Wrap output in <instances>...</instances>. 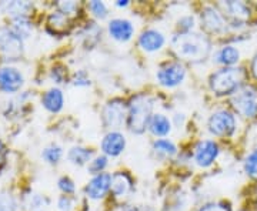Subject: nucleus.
Wrapping results in <instances>:
<instances>
[{"label":"nucleus","mask_w":257,"mask_h":211,"mask_svg":"<svg viewBox=\"0 0 257 211\" xmlns=\"http://www.w3.org/2000/svg\"><path fill=\"white\" fill-rule=\"evenodd\" d=\"M152 150L159 158H170V157H175L177 154V147L169 138H157V140H155Z\"/></svg>","instance_id":"nucleus-22"},{"label":"nucleus","mask_w":257,"mask_h":211,"mask_svg":"<svg viewBox=\"0 0 257 211\" xmlns=\"http://www.w3.org/2000/svg\"><path fill=\"white\" fill-rule=\"evenodd\" d=\"M219 153H220V148L214 140H200L194 147L193 158L199 167L207 168L217 160Z\"/></svg>","instance_id":"nucleus-9"},{"label":"nucleus","mask_w":257,"mask_h":211,"mask_svg":"<svg viewBox=\"0 0 257 211\" xmlns=\"http://www.w3.org/2000/svg\"><path fill=\"white\" fill-rule=\"evenodd\" d=\"M62 156H63V150H62V147H59L57 144L47 146L42 153V157L46 160L49 164H57L62 160Z\"/></svg>","instance_id":"nucleus-26"},{"label":"nucleus","mask_w":257,"mask_h":211,"mask_svg":"<svg viewBox=\"0 0 257 211\" xmlns=\"http://www.w3.org/2000/svg\"><path fill=\"white\" fill-rule=\"evenodd\" d=\"M127 120V106L121 99H111L106 103L101 110L103 126L110 131H119V129Z\"/></svg>","instance_id":"nucleus-4"},{"label":"nucleus","mask_w":257,"mask_h":211,"mask_svg":"<svg viewBox=\"0 0 257 211\" xmlns=\"http://www.w3.org/2000/svg\"><path fill=\"white\" fill-rule=\"evenodd\" d=\"M247 73L243 67H221L211 73L209 79L210 90L216 96H231L241 90V86L246 82Z\"/></svg>","instance_id":"nucleus-2"},{"label":"nucleus","mask_w":257,"mask_h":211,"mask_svg":"<svg viewBox=\"0 0 257 211\" xmlns=\"http://www.w3.org/2000/svg\"><path fill=\"white\" fill-rule=\"evenodd\" d=\"M172 50L179 59L197 63L210 55L211 43L209 37L202 33H177L172 39Z\"/></svg>","instance_id":"nucleus-1"},{"label":"nucleus","mask_w":257,"mask_h":211,"mask_svg":"<svg viewBox=\"0 0 257 211\" xmlns=\"http://www.w3.org/2000/svg\"><path fill=\"white\" fill-rule=\"evenodd\" d=\"M25 77L22 72L13 66L0 67V90L5 93H16L22 89Z\"/></svg>","instance_id":"nucleus-11"},{"label":"nucleus","mask_w":257,"mask_h":211,"mask_svg":"<svg viewBox=\"0 0 257 211\" xmlns=\"http://www.w3.org/2000/svg\"><path fill=\"white\" fill-rule=\"evenodd\" d=\"M100 148L104 156L119 157L126 148V137L120 131H109L101 140Z\"/></svg>","instance_id":"nucleus-13"},{"label":"nucleus","mask_w":257,"mask_h":211,"mask_svg":"<svg viewBox=\"0 0 257 211\" xmlns=\"http://www.w3.org/2000/svg\"><path fill=\"white\" fill-rule=\"evenodd\" d=\"M49 28L53 29L55 33H64L67 28H69V16L62 13L60 10L50 13L49 20H47Z\"/></svg>","instance_id":"nucleus-24"},{"label":"nucleus","mask_w":257,"mask_h":211,"mask_svg":"<svg viewBox=\"0 0 257 211\" xmlns=\"http://www.w3.org/2000/svg\"><path fill=\"white\" fill-rule=\"evenodd\" d=\"M221 6L234 25L246 23L250 18V9L243 2H226V3H221Z\"/></svg>","instance_id":"nucleus-17"},{"label":"nucleus","mask_w":257,"mask_h":211,"mask_svg":"<svg viewBox=\"0 0 257 211\" xmlns=\"http://www.w3.org/2000/svg\"><path fill=\"white\" fill-rule=\"evenodd\" d=\"M116 6H117V8H126V6H128V0H119V2L116 3Z\"/></svg>","instance_id":"nucleus-41"},{"label":"nucleus","mask_w":257,"mask_h":211,"mask_svg":"<svg viewBox=\"0 0 257 211\" xmlns=\"http://www.w3.org/2000/svg\"><path fill=\"white\" fill-rule=\"evenodd\" d=\"M186 74L187 72L182 62H169L157 70L156 79L166 89H175L184 82Z\"/></svg>","instance_id":"nucleus-6"},{"label":"nucleus","mask_w":257,"mask_h":211,"mask_svg":"<svg viewBox=\"0 0 257 211\" xmlns=\"http://www.w3.org/2000/svg\"><path fill=\"white\" fill-rule=\"evenodd\" d=\"M47 204H49V200L46 197L40 195V194H30L26 200V207L29 210L32 211H39L42 208H45Z\"/></svg>","instance_id":"nucleus-28"},{"label":"nucleus","mask_w":257,"mask_h":211,"mask_svg":"<svg viewBox=\"0 0 257 211\" xmlns=\"http://www.w3.org/2000/svg\"><path fill=\"white\" fill-rule=\"evenodd\" d=\"M194 25H196L194 16L186 15V16H182L177 20V30H179V33H190L194 28Z\"/></svg>","instance_id":"nucleus-31"},{"label":"nucleus","mask_w":257,"mask_h":211,"mask_svg":"<svg viewBox=\"0 0 257 211\" xmlns=\"http://www.w3.org/2000/svg\"><path fill=\"white\" fill-rule=\"evenodd\" d=\"M0 53L6 60H16L23 53V39L9 26L0 28Z\"/></svg>","instance_id":"nucleus-8"},{"label":"nucleus","mask_w":257,"mask_h":211,"mask_svg":"<svg viewBox=\"0 0 257 211\" xmlns=\"http://www.w3.org/2000/svg\"><path fill=\"white\" fill-rule=\"evenodd\" d=\"M52 79L55 80L56 83H63L64 77H66V70H63V69H60V67H56V69H53L52 70Z\"/></svg>","instance_id":"nucleus-38"},{"label":"nucleus","mask_w":257,"mask_h":211,"mask_svg":"<svg viewBox=\"0 0 257 211\" xmlns=\"http://www.w3.org/2000/svg\"><path fill=\"white\" fill-rule=\"evenodd\" d=\"M200 22H202V28L213 35H219L226 30L224 16L214 6L203 8L202 13H200Z\"/></svg>","instance_id":"nucleus-10"},{"label":"nucleus","mask_w":257,"mask_h":211,"mask_svg":"<svg viewBox=\"0 0 257 211\" xmlns=\"http://www.w3.org/2000/svg\"><path fill=\"white\" fill-rule=\"evenodd\" d=\"M153 107L155 101L149 94L140 93L132 97L127 104V126L132 133L143 134L146 131L153 116Z\"/></svg>","instance_id":"nucleus-3"},{"label":"nucleus","mask_w":257,"mask_h":211,"mask_svg":"<svg viewBox=\"0 0 257 211\" xmlns=\"http://www.w3.org/2000/svg\"><path fill=\"white\" fill-rule=\"evenodd\" d=\"M121 211H142V208L139 205H135V204H126V205H123Z\"/></svg>","instance_id":"nucleus-39"},{"label":"nucleus","mask_w":257,"mask_h":211,"mask_svg":"<svg viewBox=\"0 0 257 211\" xmlns=\"http://www.w3.org/2000/svg\"><path fill=\"white\" fill-rule=\"evenodd\" d=\"M111 174L101 173V174L93 175L92 180L84 187V193L90 200H101L106 197V194L110 191Z\"/></svg>","instance_id":"nucleus-12"},{"label":"nucleus","mask_w":257,"mask_h":211,"mask_svg":"<svg viewBox=\"0 0 257 211\" xmlns=\"http://www.w3.org/2000/svg\"><path fill=\"white\" fill-rule=\"evenodd\" d=\"M207 129L216 137H230L236 131V119L229 110L214 111L209 117Z\"/></svg>","instance_id":"nucleus-5"},{"label":"nucleus","mask_w":257,"mask_h":211,"mask_svg":"<svg viewBox=\"0 0 257 211\" xmlns=\"http://www.w3.org/2000/svg\"><path fill=\"white\" fill-rule=\"evenodd\" d=\"M147 129L156 137H166L172 131V121L162 113H153Z\"/></svg>","instance_id":"nucleus-19"},{"label":"nucleus","mask_w":257,"mask_h":211,"mask_svg":"<svg viewBox=\"0 0 257 211\" xmlns=\"http://www.w3.org/2000/svg\"><path fill=\"white\" fill-rule=\"evenodd\" d=\"M197 211H231V207H230L229 202L213 201V202H207V204L202 205V207H200Z\"/></svg>","instance_id":"nucleus-34"},{"label":"nucleus","mask_w":257,"mask_h":211,"mask_svg":"<svg viewBox=\"0 0 257 211\" xmlns=\"http://www.w3.org/2000/svg\"><path fill=\"white\" fill-rule=\"evenodd\" d=\"M73 84L77 87H86L90 84V79H89V74L86 73L84 70H79L77 73L74 74Z\"/></svg>","instance_id":"nucleus-35"},{"label":"nucleus","mask_w":257,"mask_h":211,"mask_svg":"<svg viewBox=\"0 0 257 211\" xmlns=\"http://www.w3.org/2000/svg\"><path fill=\"white\" fill-rule=\"evenodd\" d=\"M107 164H109L107 156H104V154H101V156H96V157H93V160L89 163V165H87V170H89V173H90L92 175L101 174V173H104V170H106Z\"/></svg>","instance_id":"nucleus-27"},{"label":"nucleus","mask_w":257,"mask_h":211,"mask_svg":"<svg viewBox=\"0 0 257 211\" xmlns=\"http://www.w3.org/2000/svg\"><path fill=\"white\" fill-rule=\"evenodd\" d=\"M0 211H16V201L9 193H0Z\"/></svg>","instance_id":"nucleus-32"},{"label":"nucleus","mask_w":257,"mask_h":211,"mask_svg":"<svg viewBox=\"0 0 257 211\" xmlns=\"http://www.w3.org/2000/svg\"><path fill=\"white\" fill-rule=\"evenodd\" d=\"M217 65H221L223 67H233L240 60V52L231 45L220 47L213 59Z\"/></svg>","instance_id":"nucleus-20"},{"label":"nucleus","mask_w":257,"mask_h":211,"mask_svg":"<svg viewBox=\"0 0 257 211\" xmlns=\"http://www.w3.org/2000/svg\"><path fill=\"white\" fill-rule=\"evenodd\" d=\"M107 32L111 39L126 43L128 40H132V37L135 35V25L127 19H111L107 25Z\"/></svg>","instance_id":"nucleus-14"},{"label":"nucleus","mask_w":257,"mask_h":211,"mask_svg":"<svg viewBox=\"0 0 257 211\" xmlns=\"http://www.w3.org/2000/svg\"><path fill=\"white\" fill-rule=\"evenodd\" d=\"M251 73H253V76L257 79V53L256 56L253 57V60H251Z\"/></svg>","instance_id":"nucleus-40"},{"label":"nucleus","mask_w":257,"mask_h":211,"mask_svg":"<svg viewBox=\"0 0 257 211\" xmlns=\"http://www.w3.org/2000/svg\"><path fill=\"white\" fill-rule=\"evenodd\" d=\"M231 106L246 119H253L257 116V92L251 87L241 89L231 97Z\"/></svg>","instance_id":"nucleus-7"},{"label":"nucleus","mask_w":257,"mask_h":211,"mask_svg":"<svg viewBox=\"0 0 257 211\" xmlns=\"http://www.w3.org/2000/svg\"><path fill=\"white\" fill-rule=\"evenodd\" d=\"M244 170L250 177L257 180V148L253 150L244 161Z\"/></svg>","instance_id":"nucleus-30"},{"label":"nucleus","mask_w":257,"mask_h":211,"mask_svg":"<svg viewBox=\"0 0 257 211\" xmlns=\"http://www.w3.org/2000/svg\"><path fill=\"white\" fill-rule=\"evenodd\" d=\"M166 45L165 35L157 29H146L139 36V46L147 53H155L162 50Z\"/></svg>","instance_id":"nucleus-15"},{"label":"nucleus","mask_w":257,"mask_h":211,"mask_svg":"<svg viewBox=\"0 0 257 211\" xmlns=\"http://www.w3.org/2000/svg\"><path fill=\"white\" fill-rule=\"evenodd\" d=\"M69 161L74 165H84L93 160V150L87 147L74 146L67 153Z\"/></svg>","instance_id":"nucleus-21"},{"label":"nucleus","mask_w":257,"mask_h":211,"mask_svg":"<svg viewBox=\"0 0 257 211\" xmlns=\"http://www.w3.org/2000/svg\"><path fill=\"white\" fill-rule=\"evenodd\" d=\"M42 104L50 113H59L64 106L63 92L57 87H52L42 96Z\"/></svg>","instance_id":"nucleus-18"},{"label":"nucleus","mask_w":257,"mask_h":211,"mask_svg":"<svg viewBox=\"0 0 257 211\" xmlns=\"http://www.w3.org/2000/svg\"><path fill=\"white\" fill-rule=\"evenodd\" d=\"M77 9H79V5L76 2H60L59 3V10L64 15H67V16L76 13Z\"/></svg>","instance_id":"nucleus-36"},{"label":"nucleus","mask_w":257,"mask_h":211,"mask_svg":"<svg viewBox=\"0 0 257 211\" xmlns=\"http://www.w3.org/2000/svg\"><path fill=\"white\" fill-rule=\"evenodd\" d=\"M89 10L92 12V15L96 19H103L107 18L109 15V10H107V6L103 3V2H99V0H93V2H89Z\"/></svg>","instance_id":"nucleus-29"},{"label":"nucleus","mask_w":257,"mask_h":211,"mask_svg":"<svg viewBox=\"0 0 257 211\" xmlns=\"http://www.w3.org/2000/svg\"><path fill=\"white\" fill-rule=\"evenodd\" d=\"M12 30L18 35L19 37L22 39H28L30 35H32V30H33V26H32V22L29 20L28 16H19V18H13L12 20Z\"/></svg>","instance_id":"nucleus-23"},{"label":"nucleus","mask_w":257,"mask_h":211,"mask_svg":"<svg viewBox=\"0 0 257 211\" xmlns=\"http://www.w3.org/2000/svg\"><path fill=\"white\" fill-rule=\"evenodd\" d=\"M57 208L60 211H72L73 208V200H72V197L70 195H62V197H59V200H57Z\"/></svg>","instance_id":"nucleus-37"},{"label":"nucleus","mask_w":257,"mask_h":211,"mask_svg":"<svg viewBox=\"0 0 257 211\" xmlns=\"http://www.w3.org/2000/svg\"><path fill=\"white\" fill-rule=\"evenodd\" d=\"M0 8L6 13H10L13 18H19V16H26V13L32 9V3H29V2H5L0 5Z\"/></svg>","instance_id":"nucleus-25"},{"label":"nucleus","mask_w":257,"mask_h":211,"mask_svg":"<svg viewBox=\"0 0 257 211\" xmlns=\"http://www.w3.org/2000/svg\"><path fill=\"white\" fill-rule=\"evenodd\" d=\"M57 185H59V188L63 191L66 195H69V194H73L76 191V185H74V181L70 178V177H67V175H63V177H60L59 178V181H57Z\"/></svg>","instance_id":"nucleus-33"},{"label":"nucleus","mask_w":257,"mask_h":211,"mask_svg":"<svg viewBox=\"0 0 257 211\" xmlns=\"http://www.w3.org/2000/svg\"><path fill=\"white\" fill-rule=\"evenodd\" d=\"M132 190H133V178L127 171H116L114 174H111L110 191L116 198L127 197Z\"/></svg>","instance_id":"nucleus-16"}]
</instances>
